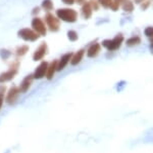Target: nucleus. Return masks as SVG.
<instances>
[{"label": "nucleus", "mask_w": 153, "mask_h": 153, "mask_svg": "<svg viewBox=\"0 0 153 153\" xmlns=\"http://www.w3.org/2000/svg\"><path fill=\"white\" fill-rule=\"evenodd\" d=\"M28 50H29V47H28V46H21L19 48L16 49V54H18L19 56H23V55H25V54H26Z\"/></svg>", "instance_id": "obj_20"}, {"label": "nucleus", "mask_w": 153, "mask_h": 153, "mask_svg": "<svg viewBox=\"0 0 153 153\" xmlns=\"http://www.w3.org/2000/svg\"><path fill=\"white\" fill-rule=\"evenodd\" d=\"M68 37L70 38V40H71V41H76V40H78V34H76V31H74V30L68 31Z\"/></svg>", "instance_id": "obj_19"}, {"label": "nucleus", "mask_w": 153, "mask_h": 153, "mask_svg": "<svg viewBox=\"0 0 153 153\" xmlns=\"http://www.w3.org/2000/svg\"><path fill=\"white\" fill-rule=\"evenodd\" d=\"M63 3L65 4H68V5H71V4H73L74 2H75V0H62Z\"/></svg>", "instance_id": "obj_23"}, {"label": "nucleus", "mask_w": 153, "mask_h": 153, "mask_svg": "<svg viewBox=\"0 0 153 153\" xmlns=\"http://www.w3.org/2000/svg\"><path fill=\"white\" fill-rule=\"evenodd\" d=\"M144 33L146 36H148L149 38H151L153 36V27H148V28H146L144 31Z\"/></svg>", "instance_id": "obj_21"}, {"label": "nucleus", "mask_w": 153, "mask_h": 153, "mask_svg": "<svg viewBox=\"0 0 153 153\" xmlns=\"http://www.w3.org/2000/svg\"><path fill=\"white\" fill-rule=\"evenodd\" d=\"M57 17L62 21L68 22V23H74L78 19V14L76 11L71 8H60L57 11Z\"/></svg>", "instance_id": "obj_1"}, {"label": "nucleus", "mask_w": 153, "mask_h": 153, "mask_svg": "<svg viewBox=\"0 0 153 153\" xmlns=\"http://www.w3.org/2000/svg\"><path fill=\"white\" fill-rule=\"evenodd\" d=\"M46 49H47V46H46V43L43 42L41 44L40 46L38 47V49L35 51V54H34V57L33 59L35 61H39L41 60L42 58H43L44 56H45V53H46Z\"/></svg>", "instance_id": "obj_8"}, {"label": "nucleus", "mask_w": 153, "mask_h": 153, "mask_svg": "<svg viewBox=\"0 0 153 153\" xmlns=\"http://www.w3.org/2000/svg\"><path fill=\"white\" fill-rule=\"evenodd\" d=\"M45 19H46V22H47L49 29H50L51 31H57L59 29V21L53 16V14H47L45 17Z\"/></svg>", "instance_id": "obj_5"}, {"label": "nucleus", "mask_w": 153, "mask_h": 153, "mask_svg": "<svg viewBox=\"0 0 153 153\" xmlns=\"http://www.w3.org/2000/svg\"><path fill=\"white\" fill-rule=\"evenodd\" d=\"M150 41H151V43H153V36L151 37V38H150Z\"/></svg>", "instance_id": "obj_28"}, {"label": "nucleus", "mask_w": 153, "mask_h": 153, "mask_svg": "<svg viewBox=\"0 0 153 153\" xmlns=\"http://www.w3.org/2000/svg\"><path fill=\"white\" fill-rule=\"evenodd\" d=\"M38 11H39V7H36V8L33 11V14H37V12H38Z\"/></svg>", "instance_id": "obj_25"}, {"label": "nucleus", "mask_w": 153, "mask_h": 153, "mask_svg": "<svg viewBox=\"0 0 153 153\" xmlns=\"http://www.w3.org/2000/svg\"><path fill=\"white\" fill-rule=\"evenodd\" d=\"M99 2L101 5H103L104 7H110L112 3V0H99Z\"/></svg>", "instance_id": "obj_22"}, {"label": "nucleus", "mask_w": 153, "mask_h": 153, "mask_svg": "<svg viewBox=\"0 0 153 153\" xmlns=\"http://www.w3.org/2000/svg\"><path fill=\"white\" fill-rule=\"evenodd\" d=\"M33 77H34L33 75H29L23 80V82H22V84H21V88H19V90H21V92L25 93V92H27V90H29V87L31 86L32 80H33Z\"/></svg>", "instance_id": "obj_12"}, {"label": "nucleus", "mask_w": 153, "mask_h": 153, "mask_svg": "<svg viewBox=\"0 0 153 153\" xmlns=\"http://www.w3.org/2000/svg\"><path fill=\"white\" fill-rule=\"evenodd\" d=\"M48 66H49V64L47 63V62H43V63H41V65L36 69V72H35V74H34V78H36V79H40V78L44 77V76L46 75V73H47Z\"/></svg>", "instance_id": "obj_6"}, {"label": "nucleus", "mask_w": 153, "mask_h": 153, "mask_svg": "<svg viewBox=\"0 0 153 153\" xmlns=\"http://www.w3.org/2000/svg\"><path fill=\"white\" fill-rule=\"evenodd\" d=\"M92 4L90 3V2H87V3H85L82 7V12L84 14V17H85L86 19H89L91 17V14H92Z\"/></svg>", "instance_id": "obj_15"}, {"label": "nucleus", "mask_w": 153, "mask_h": 153, "mask_svg": "<svg viewBox=\"0 0 153 153\" xmlns=\"http://www.w3.org/2000/svg\"><path fill=\"white\" fill-rule=\"evenodd\" d=\"M2 104H3V96H2V93H0V109L2 107Z\"/></svg>", "instance_id": "obj_24"}, {"label": "nucleus", "mask_w": 153, "mask_h": 153, "mask_svg": "<svg viewBox=\"0 0 153 153\" xmlns=\"http://www.w3.org/2000/svg\"><path fill=\"white\" fill-rule=\"evenodd\" d=\"M71 55H73V54L70 53V54H66V55L61 57V59L59 60L58 64H57V71H61L66 65H68V63L71 59Z\"/></svg>", "instance_id": "obj_9"}, {"label": "nucleus", "mask_w": 153, "mask_h": 153, "mask_svg": "<svg viewBox=\"0 0 153 153\" xmlns=\"http://www.w3.org/2000/svg\"><path fill=\"white\" fill-rule=\"evenodd\" d=\"M42 7H43L45 11H51L53 8V3L51 0H44L43 3H42Z\"/></svg>", "instance_id": "obj_18"}, {"label": "nucleus", "mask_w": 153, "mask_h": 153, "mask_svg": "<svg viewBox=\"0 0 153 153\" xmlns=\"http://www.w3.org/2000/svg\"><path fill=\"white\" fill-rule=\"evenodd\" d=\"M57 64L58 62L57 61H53L52 63L50 64V65L48 66V69H47V73H46V76H47V78L49 80L51 79V78L53 77L54 73L57 71Z\"/></svg>", "instance_id": "obj_11"}, {"label": "nucleus", "mask_w": 153, "mask_h": 153, "mask_svg": "<svg viewBox=\"0 0 153 153\" xmlns=\"http://www.w3.org/2000/svg\"><path fill=\"white\" fill-rule=\"evenodd\" d=\"M19 35L23 39H25V40H29V41H35L39 37V34H37L33 30H30V29H23V30L19 32Z\"/></svg>", "instance_id": "obj_3"}, {"label": "nucleus", "mask_w": 153, "mask_h": 153, "mask_svg": "<svg viewBox=\"0 0 153 153\" xmlns=\"http://www.w3.org/2000/svg\"><path fill=\"white\" fill-rule=\"evenodd\" d=\"M140 42H141V39H140L139 36H134V37H131V38H129L127 40V45L129 46V47H131V46H135L137 45V44H139Z\"/></svg>", "instance_id": "obj_16"}, {"label": "nucleus", "mask_w": 153, "mask_h": 153, "mask_svg": "<svg viewBox=\"0 0 153 153\" xmlns=\"http://www.w3.org/2000/svg\"><path fill=\"white\" fill-rule=\"evenodd\" d=\"M150 50H151V53L153 54V43H151V46H150Z\"/></svg>", "instance_id": "obj_26"}, {"label": "nucleus", "mask_w": 153, "mask_h": 153, "mask_svg": "<svg viewBox=\"0 0 153 153\" xmlns=\"http://www.w3.org/2000/svg\"><path fill=\"white\" fill-rule=\"evenodd\" d=\"M115 2H117V3H120V2H123L124 0H114Z\"/></svg>", "instance_id": "obj_27"}, {"label": "nucleus", "mask_w": 153, "mask_h": 153, "mask_svg": "<svg viewBox=\"0 0 153 153\" xmlns=\"http://www.w3.org/2000/svg\"><path fill=\"white\" fill-rule=\"evenodd\" d=\"M123 9L126 11H132L134 9V4L130 0H124L123 1Z\"/></svg>", "instance_id": "obj_17"}, {"label": "nucleus", "mask_w": 153, "mask_h": 153, "mask_svg": "<svg viewBox=\"0 0 153 153\" xmlns=\"http://www.w3.org/2000/svg\"><path fill=\"white\" fill-rule=\"evenodd\" d=\"M18 97H19V90L16 86H12L10 90H8V93L6 96V102L8 104H13L16 101Z\"/></svg>", "instance_id": "obj_7"}, {"label": "nucleus", "mask_w": 153, "mask_h": 153, "mask_svg": "<svg viewBox=\"0 0 153 153\" xmlns=\"http://www.w3.org/2000/svg\"><path fill=\"white\" fill-rule=\"evenodd\" d=\"M16 74V70H11V71H7V72H4L0 75V82H5V81L11 80L12 78L14 77V75Z\"/></svg>", "instance_id": "obj_13"}, {"label": "nucleus", "mask_w": 153, "mask_h": 153, "mask_svg": "<svg viewBox=\"0 0 153 153\" xmlns=\"http://www.w3.org/2000/svg\"><path fill=\"white\" fill-rule=\"evenodd\" d=\"M123 41H124V36H123V34H118V35L115 36L113 39L104 40L102 42V45L107 48L108 50H117V49L120 48Z\"/></svg>", "instance_id": "obj_2"}, {"label": "nucleus", "mask_w": 153, "mask_h": 153, "mask_svg": "<svg viewBox=\"0 0 153 153\" xmlns=\"http://www.w3.org/2000/svg\"><path fill=\"white\" fill-rule=\"evenodd\" d=\"M100 48H101V46H100L99 43L92 44V45H91L88 49V57L89 58H94V57H96L98 54H99Z\"/></svg>", "instance_id": "obj_10"}, {"label": "nucleus", "mask_w": 153, "mask_h": 153, "mask_svg": "<svg viewBox=\"0 0 153 153\" xmlns=\"http://www.w3.org/2000/svg\"><path fill=\"white\" fill-rule=\"evenodd\" d=\"M76 1H78V2H80V3H81V2L84 1V0H76Z\"/></svg>", "instance_id": "obj_29"}, {"label": "nucleus", "mask_w": 153, "mask_h": 153, "mask_svg": "<svg viewBox=\"0 0 153 153\" xmlns=\"http://www.w3.org/2000/svg\"><path fill=\"white\" fill-rule=\"evenodd\" d=\"M32 27L34 28V30L37 32V34H40V35H45L46 34V28L45 25L42 22L41 19H34L32 21Z\"/></svg>", "instance_id": "obj_4"}, {"label": "nucleus", "mask_w": 153, "mask_h": 153, "mask_svg": "<svg viewBox=\"0 0 153 153\" xmlns=\"http://www.w3.org/2000/svg\"><path fill=\"white\" fill-rule=\"evenodd\" d=\"M84 54H85V50H84V49H80L78 53H76L73 58H71V65H78V64L81 62V60L83 59Z\"/></svg>", "instance_id": "obj_14"}]
</instances>
